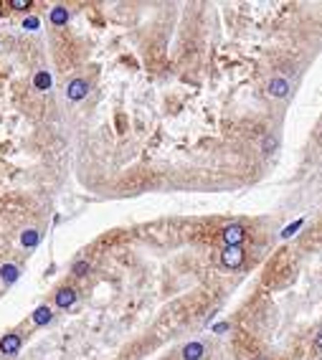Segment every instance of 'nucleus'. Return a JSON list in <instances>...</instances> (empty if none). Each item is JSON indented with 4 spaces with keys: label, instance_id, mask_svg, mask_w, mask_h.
Masks as SVG:
<instances>
[{
    "label": "nucleus",
    "instance_id": "9b49d317",
    "mask_svg": "<svg viewBox=\"0 0 322 360\" xmlns=\"http://www.w3.org/2000/svg\"><path fill=\"white\" fill-rule=\"evenodd\" d=\"M0 279H3L5 284H13L18 279V266H13V264H5L3 269H0Z\"/></svg>",
    "mask_w": 322,
    "mask_h": 360
},
{
    "label": "nucleus",
    "instance_id": "423d86ee",
    "mask_svg": "<svg viewBox=\"0 0 322 360\" xmlns=\"http://www.w3.org/2000/svg\"><path fill=\"white\" fill-rule=\"evenodd\" d=\"M287 92H289V81H287V79H272V81H269V94L284 97Z\"/></svg>",
    "mask_w": 322,
    "mask_h": 360
},
{
    "label": "nucleus",
    "instance_id": "0eeeda50",
    "mask_svg": "<svg viewBox=\"0 0 322 360\" xmlns=\"http://www.w3.org/2000/svg\"><path fill=\"white\" fill-rule=\"evenodd\" d=\"M41 241V233L36 231V229H25L23 233H21V244L25 246V249H31V246H36Z\"/></svg>",
    "mask_w": 322,
    "mask_h": 360
},
{
    "label": "nucleus",
    "instance_id": "39448f33",
    "mask_svg": "<svg viewBox=\"0 0 322 360\" xmlns=\"http://www.w3.org/2000/svg\"><path fill=\"white\" fill-rule=\"evenodd\" d=\"M74 302H76V292L71 287H64L61 292L56 294V307H71Z\"/></svg>",
    "mask_w": 322,
    "mask_h": 360
},
{
    "label": "nucleus",
    "instance_id": "9d476101",
    "mask_svg": "<svg viewBox=\"0 0 322 360\" xmlns=\"http://www.w3.org/2000/svg\"><path fill=\"white\" fill-rule=\"evenodd\" d=\"M200 355H203V345H200V342L185 345V350H183V358H185V360H200Z\"/></svg>",
    "mask_w": 322,
    "mask_h": 360
},
{
    "label": "nucleus",
    "instance_id": "f8f14e48",
    "mask_svg": "<svg viewBox=\"0 0 322 360\" xmlns=\"http://www.w3.org/2000/svg\"><path fill=\"white\" fill-rule=\"evenodd\" d=\"M51 317H53V312H51L49 307H38V309L33 312V322H36V325H49Z\"/></svg>",
    "mask_w": 322,
    "mask_h": 360
},
{
    "label": "nucleus",
    "instance_id": "a211bd4d",
    "mask_svg": "<svg viewBox=\"0 0 322 360\" xmlns=\"http://www.w3.org/2000/svg\"><path fill=\"white\" fill-rule=\"evenodd\" d=\"M315 345H317V348L322 350V330H320V333H317V340H315Z\"/></svg>",
    "mask_w": 322,
    "mask_h": 360
},
{
    "label": "nucleus",
    "instance_id": "ddd939ff",
    "mask_svg": "<svg viewBox=\"0 0 322 360\" xmlns=\"http://www.w3.org/2000/svg\"><path fill=\"white\" fill-rule=\"evenodd\" d=\"M302 223H304L302 218H299V221H295V223H292V226H287V229L282 231V236H284V238H289V236H295V233H297V229L302 226Z\"/></svg>",
    "mask_w": 322,
    "mask_h": 360
},
{
    "label": "nucleus",
    "instance_id": "20e7f679",
    "mask_svg": "<svg viewBox=\"0 0 322 360\" xmlns=\"http://www.w3.org/2000/svg\"><path fill=\"white\" fill-rule=\"evenodd\" d=\"M86 92H89V86H86V81H84V79H74V81L69 84V89H66V94H69V99H71V102L84 99V97H86Z\"/></svg>",
    "mask_w": 322,
    "mask_h": 360
},
{
    "label": "nucleus",
    "instance_id": "dca6fc26",
    "mask_svg": "<svg viewBox=\"0 0 322 360\" xmlns=\"http://www.w3.org/2000/svg\"><path fill=\"white\" fill-rule=\"evenodd\" d=\"M86 272H89V264H86V261H76L74 264V274H86Z\"/></svg>",
    "mask_w": 322,
    "mask_h": 360
},
{
    "label": "nucleus",
    "instance_id": "2eb2a0df",
    "mask_svg": "<svg viewBox=\"0 0 322 360\" xmlns=\"http://www.w3.org/2000/svg\"><path fill=\"white\" fill-rule=\"evenodd\" d=\"M10 5L16 10H25V8H31V0H10Z\"/></svg>",
    "mask_w": 322,
    "mask_h": 360
},
{
    "label": "nucleus",
    "instance_id": "7ed1b4c3",
    "mask_svg": "<svg viewBox=\"0 0 322 360\" xmlns=\"http://www.w3.org/2000/svg\"><path fill=\"white\" fill-rule=\"evenodd\" d=\"M18 348H21V337L16 333H8L3 340H0V353L3 355H16Z\"/></svg>",
    "mask_w": 322,
    "mask_h": 360
},
{
    "label": "nucleus",
    "instance_id": "f03ea898",
    "mask_svg": "<svg viewBox=\"0 0 322 360\" xmlns=\"http://www.w3.org/2000/svg\"><path fill=\"white\" fill-rule=\"evenodd\" d=\"M244 229L241 226H236V223H233V226H226L223 229V241H226V246H241V241H244Z\"/></svg>",
    "mask_w": 322,
    "mask_h": 360
},
{
    "label": "nucleus",
    "instance_id": "6e6552de",
    "mask_svg": "<svg viewBox=\"0 0 322 360\" xmlns=\"http://www.w3.org/2000/svg\"><path fill=\"white\" fill-rule=\"evenodd\" d=\"M33 86L38 89V92H46V89H51V74L49 71H38L33 77Z\"/></svg>",
    "mask_w": 322,
    "mask_h": 360
},
{
    "label": "nucleus",
    "instance_id": "1a4fd4ad",
    "mask_svg": "<svg viewBox=\"0 0 322 360\" xmlns=\"http://www.w3.org/2000/svg\"><path fill=\"white\" fill-rule=\"evenodd\" d=\"M66 21H69V10L64 5H56L51 10V23L53 26H66Z\"/></svg>",
    "mask_w": 322,
    "mask_h": 360
},
{
    "label": "nucleus",
    "instance_id": "f3484780",
    "mask_svg": "<svg viewBox=\"0 0 322 360\" xmlns=\"http://www.w3.org/2000/svg\"><path fill=\"white\" fill-rule=\"evenodd\" d=\"M213 330H216V333H226V330H228V322H218Z\"/></svg>",
    "mask_w": 322,
    "mask_h": 360
},
{
    "label": "nucleus",
    "instance_id": "f257e3e1",
    "mask_svg": "<svg viewBox=\"0 0 322 360\" xmlns=\"http://www.w3.org/2000/svg\"><path fill=\"white\" fill-rule=\"evenodd\" d=\"M221 261H223V266H228V269H239V266L244 264V251H241V246H226V251L221 254Z\"/></svg>",
    "mask_w": 322,
    "mask_h": 360
},
{
    "label": "nucleus",
    "instance_id": "4468645a",
    "mask_svg": "<svg viewBox=\"0 0 322 360\" xmlns=\"http://www.w3.org/2000/svg\"><path fill=\"white\" fill-rule=\"evenodd\" d=\"M38 26H41V21H38V18H33V16L23 21V28H25V31H38Z\"/></svg>",
    "mask_w": 322,
    "mask_h": 360
}]
</instances>
